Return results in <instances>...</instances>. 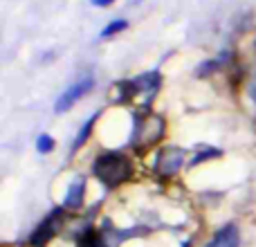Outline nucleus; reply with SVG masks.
<instances>
[{"label": "nucleus", "mask_w": 256, "mask_h": 247, "mask_svg": "<svg viewBox=\"0 0 256 247\" xmlns=\"http://www.w3.org/2000/svg\"><path fill=\"white\" fill-rule=\"evenodd\" d=\"M142 0H128V4H140Z\"/></svg>", "instance_id": "16"}, {"label": "nucleus", "mask_w": 256, "mask_h": 247, "mask_svg": "<svg viewBox=\"0 0 256 247\" xmlns=\"http://www.w3.org/2000/svg\"><path fill=\"white\" fill-rule=\"evenodd\" d=\"M92 176L104 184V189L115 191L135 176V164L130 155L122 150H102L92 162Z\"/></svg>", "instance_id": "2"}, {"label": "nucleus", "mask_w": 256, "mask_h": 247, "mask_svg": "<svg viewBox=\"0 0 256 247\" xmlns=\"http://www.w3.org/2000/svg\"><path fill=\"white\" fill-rule=\"evenodd\" d=\"M238 245H240V230L236 222H227L225 227H220L204 243V247H238Z\"/></svg>", "instance_id": "7"}, {"label": "nucleus", "mask_w": 256, "mask_h": 247, "mask_svg": "<svg viewBox=\"0 0 256 247\" xmlns=\"http://www.w3.org/2000/svg\"><path fill=\"white\" fill-rule=\"evenodd\" d=\"M248 94H250V99H252V104L256 108V70L250 74V79H248Z\"/></svg>", "instance_id": "14"}, {"label": "nucleus", "mask_w": 256, "mask_h": 247, "mask_svg": "<svg viewBox=\"0 0 256 247\" xmlns=\"http://www.w3.org/2000/svg\"><path fill=\"white\" fill-rule=\"evenodd\" d=\"M94 86H97L94 72L88 70V72H84V74H79L70 86H68L66 90H63L61 94H58V99L54 102V112H56V115H63V112H68L76 102H79V99H84L88 92H92Z\"/></svg>", "instance_id": "3"}, {"label": "nucleus", "mask_w": 256, "mask_h": 247, "mask_svg": "<svg viewBox=\"0 0 256 247\" xmlns=\"http://www.w3.org/2000/svg\"><path fill=\"white\" fill-rule=\"evenodd\" d=\"M99 117H102V112H94V115H92V117H88L84 126L79 128V132H76L74 142H72V146H70V153H72V155L79 153V150L84 148L86 144H88V140H90V135H92L94 126H97V120H99Z\"/></svg>", "instance_id": "9"}, {"label": "nucleus", "mask_w": 256, "mask_h": 247, "mask_svg": "<svg viewBox=\"0 0 256 247\" xmlns=\"http://www.w3.org/2000/svg\"><path fill=\"white\" fill-rule=\"evenodd\" d=\"M66 212H68L66 207H54L52 212L34 227V232H32V236H30V245L32 247H48L50 240L66 227Z\"/></svg>", "instance_id": "4"}, {"label": "nucleus", "mask_w": 256, "mask_h": 247, "mask_svg": "<svg viewBox=\"0 0 256 247\" xmlns=\"http://www.w3.org/2000/svg\"><path fill=\"white\" fill-rule=\"evenodd\" d=\"M216 158H222V150L220 148H216V146H200V148L196 150V155L191 158L189 166L194 168V166H198V164L209 162V160H216Z\"/></svg>", "instance_id": "10"}, {"label": "nucleus", "mask_w": 256, "mask_h": 247, "mask_svg": "<svg viewBox=\"0 0 256 247\" xmlns=\"http://www.w3.org/2000/svg\"><path fill=\"white\" fill-rule=\"evenodd\" d=\"M112 2H115V0H90L92 7H110Z\"/></svg>", "instance_id": "15"}, {"label": "nucleus", "mask_w": 256, "mask_h": 247, "mask_svg": "<svg viewBox=\"0 0 256 247\" xmlns=\"http://www.w3.org/2000/svg\"><path fill=\"white\" fill-rule=\"evenodd\" d=\"M54 148H56V142H54L52 135H48V132H40V135H36V150H38L40 155L52 153Z\"/></svg>", "instance_id": "12"}, {"label": "nucleus", "mask_w": 256, "mask_h": 247, "mask_svg": "<svg viewBox=\"0 0 256 247\" xmlns=\"http://www.w3.org/2000/svg\"><path fill=\"white\" fill-rule=\"evenodd\" d=\"M86 202V178H74V180L68 184V194L63 198V207L68 212H79Z\"/></svg>", "instance_id": "8"}, {"label": "nucleus", "mask_w": 256, "mask_h": 247, "mask_svg": "<svg viewBox=\"0 0 256 247\" xmlns=\"http://www.w3.org/2000/svg\"><path fill=\"white\" fill-rule=\"evenodd\" d=\"M186 160V150L180 148V146H164V148L158 150L153 162V173L162 180H171L178 173L182 171Z\"/></svg>", "instance_id": "5"}, {"label": "nucleus", "mask_w": 256, "mask_h": 247, "mask_svg": "<svg viewBox=\"0 0 256 247\" xmlns=\"http://www.w3.org/2000/svg\"><path fill=\"white\" fill-rule=\"evenodd\" d=\"M124 30H128V20L126 18H117V20L108 22V25L102 30V38H110V36L120 34V32H124Z\"/></svg>", "instance_id": "13"}, {"label": "nucleus", "mask_w": 256, "mask_h": 247, "mask_svg": "<svg viewBox=\"0 0 256 247\" xmlns=\"http://www.w3.org/2000/svg\"><path fill=\"white\" fill-rule=\"evenodd\" d=\"M225 61H227V54H220V56H216V58H209V61L200 63V66L196 68L194 74H196V76H200V79H204V76L214 74L216 70H220L222 63H225Z\"/></svg>", "instance_id": "11"}, {"label": "nucleus", "mask_w": 256, "mask_h": 247, "mask_svg": "<svg viewBox=\"0 0 256 247\" xmlns=\"http://www.w3.org/2000/svg\"><path fill=\"white\" fill-rule=\"evenodd\" d=\"M166 135V120L150 108H142V110L132 112V128H130V140L128 146L135 155H144L153 146L162 142Z\"/></svg>", "instance_id": "1"}, {"label": "nucleus", "mask_w": 256, "mask_h": 247, "mask_svg": "<svg viewBox=\"0 0 256 247\" xmlns=\"http://www.w3.org/2000/svg\"><path fill=\"white\" fill-rule=\"evenodd\" d=\"M130 88L135 97H144L146 99V108H150L155 94L162 88V72L160 70H148L144 74H137L135 79H130Z\"/></svg>", "instance_id": "6"}]
</instances>
